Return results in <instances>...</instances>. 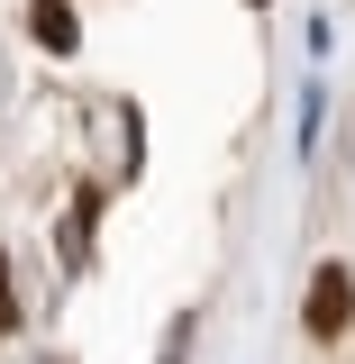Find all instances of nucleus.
Returning a JSON list of instances; mask_svg holds the SVG:
<instances>
[{
    "mask_svg": "<svg viewBox=\"0 0 355 364\" xmlns=\"http://www.w3.org/2000/svg\"><path fill=\"white\" fill-rule=\"evenodd\" d=\"M301 318H310V337H337V328L355 318V282H346L337 264H319V273H310V301H301Z\"/></svg>",
    "mask_w": 355,
    "mask_h": 364,
    "instance_id": "f257e3e1",
    "label": "nucleus"
},
{
    "mask_svg": "<svg viewBox=\"0 0 355 364\" xmlns=\"http://www.w3.org/2000/svg\"><path fill=\"white\" fill-rule=\"evenodd\" d=\"M28 28H37L46 55H64V46H73V9H64V0H37V9H28Z\"/></svg>",
    "mask_w": 355,
    "mask_h": 364,
    "instance_id": "f03ea898",
    "label": "nucleus"
},
{
    "mask_svg": "<svg viewBox=\"0 0 355 364\" xmlns=\"http://www.w3.org/2000/svg\"><path fill=\"white\" fill-rule=\"evenodd\" d=\"M91 219H100V191L73 200V228H64V255H73V264H83V246H91Z\"/></svg>",
    "mask_w": 355,
    "mask_h": 364,
    "instance_id": "7ed1b4c3",
    "label": "nucleus"
},
{
    "mask_svg": "<svg viewBox=\"0 0 355 364\" xmlns=\"http://www.w3.org/2000/svg\"><path fill=\"white\" fill-rule=\"evenodd\" d=\"M0 328H18V301H9V264H0Z\"/></svg>",
    "mask_w": 355,
    "mask_h": 364,
    "instance_id": "20e7f679",
    "label": "nucleus"
},
{
    "mask_svg": "<svg viewBox=\"0 0 355 364\" xmlns=\"http://www.w3.org/2000/svg\"><path fill=\"white\" fill-rule=\"evenodd\" d=\"M164 364H174V355H164Z\"/></svg>",
    "mask_w": 355,
    "mask_h": 364,
    "instance_id": "39448f33",
    "label": "nucleus"
}]
</instances>
